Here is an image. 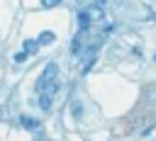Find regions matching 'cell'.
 <instances>
[{"instance_id":"obj_1","label":"cell","mask_w":156,"mask_h":141,"mask_svg":"<svg viewBox=\"0 0 156 141\" xmlns=\"http://www.w3.org/2000/svg\"><path fill=\"white\" fill-rule=\"evenodd\" d=\"M54 95H56V92H49V90H41V92H39V107H41L44 112H49V109H51Z\"/></svg>"},{"instance_id":"obj_2","label":"cell","mask_w":156,"mask_h":141,"mask_svg":"<svg viewBox=\"0 0 156 141\" xmlns=\"http://www.w3.org/2000/svg\"><path fill=\"white\" fill-rule=\"evenodd\" d=\"M88 17H90V22H102L105 19V12H102L100 5H95V7H88Z\"/></svg>"},{"instance_id":"obj_3","label":"cell","mask_w":156,"mask_h":141,"mask_svg":"<svg viewBox=\"0 0 156 141\" xmlns=\"http://www.w3.org/2000/svg\"><path fill=\"white\" fill-rule=\"evenodd\" d=\"M20 124H22L24 129H29V131H37V129H39V122H37L34 117H27V114L20 117Z\"/></svg>"},{"instance_id":"obj_4","label":"cell","mask_w":156,"mask_h":141,"mask_svg":"<svg viewBox=\"0 0 156 141\" xmlns=\"http://www.w3.org/2000/svg\"><path fill=\"white\" fill-rule=\"evenodd\" d=\"M39 46H41V44H39V39H27V41L22 44V49H24L29 56H32V53H37V49H39Z\"/></svg>"},{"instance_id":"obj_5","label":"cell","mask_w":156,"mask_h":141,"mask_svg":"<svg viewBox=\"0 0 156 141\" xmlns=\"http://www.w3.org/2000/svg\"><path fill=\"white\" fill-rule=\"evenodd\" d=\"M88 24H90L88 10H80V12H78V27H80V32H83V29H88Z\"/></svg>"},{"instance_id":"obj_6","label":"cell","mask_w":156,"mask_h":141,"mask_svg":"<svg viewBox=\"0 0 156 141\" xmlns=\"http://www.w3.org/2000/svg\"><path fill=\"white\" fill-rule=\"evenodd\" d=\"M54 41H56V34H54V32H41V34H39V44H41V46L54 44Z\"/></svg>"},{"instance_id":"obj_7","label":"cell","mask_w":156,"mask_h":141,"mask_svg":"<svg viewBox=\"0 0 156 141\" xmlns=\"http://www.w3.org/2000/svg\"><path fill=\"white\" fill-rule=\"evenodd\" d=\"M56 73H58V68H56V63H46V68H44V78H49V80H54V78H56Z\"/></svg>"},{"instance_id":"obj_8","label":"cell","mask_w":156,"mask_h":141,"mask_svg":"<svg viewBox=\"0 0 156 141\" xmlns=\"http://www.w3.org/2000/svg\"><path fill=\"white\" fill-rule=\"evenodd\" d=\"M73 117H76V119H80V117H83V107H80V102H76V105H73Z\"/></svg>"},{"instance_id":"obj_9","label":"cell","mask_w":156,"mask_h":141,"mask_svg":"<svg viewBox=\"0 0 156 141\" xmlns=\"http://www.w3.org/2000/svg\"><path fill=\"white\" fill-rule=\"evenodd\" d=\"M24 58H27V51H24V49H22V51H20V53H17V56H15V63H22V61H24Z\"/></svg>"},{"instance_id":"obj_10","label":"cell","mask_w":156,"mask_h":141,"mask_svg":"<svg viewBox=\"0 0 156 141\" xmlns=\"http://www.w3.org/2000/svg\"><path fill=\"white\" fill-rule=\"evenodd\" d=\"M58 2H61V0H41L44 7H54V5H58Z\"/></svg>"},{"instance_id":"obj_11","label":"cell","mask_w":156,"mask_h":141,"mask_svg":"<svg viewBox=\"0 0 156 141\" xmlns=\"http://www.w3.org/2000/svg\"><path fill=\"white\" fill-rule=\"evenodd\" d=\"M95 5H100V7H105V0H95Z\"/></svg>"}]
</instances>
